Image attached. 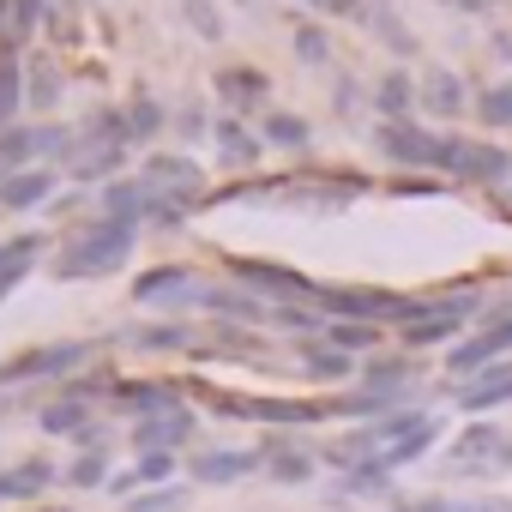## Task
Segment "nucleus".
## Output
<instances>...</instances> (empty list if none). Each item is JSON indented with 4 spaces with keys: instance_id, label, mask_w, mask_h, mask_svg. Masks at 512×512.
I'll use <instances>...</instances> for the list:
<instances>
[{
    "instance_id": "nucleus-1",
    "label": "nucleus",
    "mask_w": 512,
    "mask_h": 512,
    "mask_svg": "<svg viewBox=\"0 0 512 512\" xmlns=\"http://www.w3.org/2000/svg\"><path fill=\"white\" fill-rule=\"evenodd\" d=\"M133 235H139V223H127V217H103L97 229H85V235L61 253L55 272H61V278H97V272H115V266H127Z\"/></svg>"
},
{
    "instance_id": "nucleus-2",
    "label": "nucleus",
    "mask_w": 512,
    "mask_h": 512,
    "mask_svg": "<svg viewBox=\"0 0 512 512\" xmlns=\"http://www.w3.org/2000/svg\"><path fill=\"white\" fill-rule=\"evenodd\" d=\"M440 169L458 175V181H506L512 175V157L500 145H476V139H446L440 145Z\"/></svg>"
},
{
    "instance_id": "nucleus-3",
    "label": "nucleus",
    "mask_w": 512,
    "mask_h": 512,
    "mask_svg": "<svg viewBox=\"0 0 512 512\" xmlns=\"http://www.w3.org/2000/svg\"><path fill=\"white\" fill-rule=\"evenodd\" d=\"M440 133L416 127V121H380V151L404 169H440Z\"/></svg>"
},
{
    "instance_id": "nucleus-4",
    "label": "nucleus",
    "mask_w": 512,
    "mask_h": 512,
    "mask_svg": "<svg viewBox=\"0 0 512 512\" xmlns=\"http://www.w3.org/2000/svg\"><path fill=\"white\" fill-rule=\"evenodd\" d=\"M506 464H512V434L494 428V422L464 428V440L452 446V470H464V476H476V470H506Z\"/></svg>"
},
{
    "instance_id": "nucleus-5",
    "label": "nucleus",
    "mask_w": 512,
    "mask_h": 512,
    "mask_svg": "<svg viewBox=\"0 0 512 512\" xmlns=\"http://www.w3.org/2000/svg\"><path fill=\"white\" fill-rule=\"evenodd\" d=\"M67 127H7L0 133V181L25 175V163H37L43 151H61Z\"/></svg>"
},
{
    "instance_id": "nucleus-6",
    "label": "nucleus",
    "mask_w": 512,
    "mask_h": 512,
    "mask_svg": "<svg viewBox=\"0 0 512 512\" xmlns=\"http://www.w3.org/2000/svg\"><path fill=\"white\" fill-rule=\"evenodd\" d=\"M229 272H235L241 284H253V290L278 296V302H302V296H320V284H308L302 272H290V266H272V260H229Z\"/></svg>"
},
{
    "instance_id": "nucleus-7",
    "label": "nucleus",
    "mask_w": 512,
    "mask_h": 512,
    "mask_svg": "<svg viewBox=\"0 0 512 512\" xmlns=\"http://www.w3.org/2000/svg\"><path fill=\"white\" fill-rule=\"evenodd\" d=\"M500 356H512V320H482V332H476L470 344H458V350L446 356V368L470 374V368H482V362H500Z\"/></svg>"
},
{
    "instance_id": "nucleus-8",
    "label": "nucleus",
    "mask_w": 512,
    "mask_h": 512,
    "mask_svg": "<svg viewBox=\"0 0 512 512\" xmlns=\"http://www.w3.org/2000/svg\"><path fill=\"white\" fill-rule=\"evenodd\" d=\"M217 410L253 416V422H320L326 416L320 404H302V398H217Z\"/></svg>"
},
{
    "instance_id": "nucleus-9",
    "label": "nucleus",
    "mask_w": 512,
    "mask_h": 512,
    "mask_svg": "<svg viewBox=\"0 0 512 512\" xmlns=\"http://www.w3.org/2000/svg\"><path fill=\"white\" fill-rule=\"evenodd\" d=\"M133 296H139V302H163V308H175V302H199L187 266H157V272H145V278L133 284Z\"/></svg>"
},
{
    "instance_id": "nucleus-10",
    "label": "nucleus",
    "mask_w": 512,
    "mask_h": 512,
    "mask_svg": "<svg viewBox=\"0 0 512 512\" xmlns=\"http://www.w3.org/2000/svg\"><path fill=\"white\" fill-rule=\"evenodd\" d=\"M121 163H127V145H121V139H79L73 157H67V169H73L79 181H91V175H115Z\"/></svg>"
},
{
    "instance_id": "nucleus-11",
    "label": "nucleus",
    "mask_w": 512,
    "mask_h": 512,
    "mask_svg": "<svg viewBox=\"0 0 512 512\" xmlns=\"http://www.w3.org/2000/svg\"><path fill=\"white\" fill-rule=\"evenodd\" d=\"M199 181H205V175H199L193 157H169V151H157V157L145 163V187H151V193H157V187H181L187 199H199Z\"/></svg>"
},
{
    "instance_id": "nucleus-12",
    "label": "nucleus",
    "mask_w": 512,
    "mask_h": 512,
    "mask_svg": "<svg viewBox=\"0 0 512 512\" xmlns=\"http://www.w3.org/2000/svg\"><path fill=\"white\" fill-rule=\"evenodd\" d=\"M187 434H193V416H187V410L175 404V410H157V416H145L133 440H139L145 452H169V446H181Z\"/></svg>"
},
{
    "instance_id": "nucleus-13",
    "label": "nucleus",
    "mask_w": 512,
    "mask_h": 512,
    "mask_svg": "<svg viewBox=\"0 0 512 512\" xmlns=\"http://www.w3.org/2000/svg\"><path fill=\"white\" fill-rule=\"evenodd\" d=\"M55 193V175L49 169H25V175H13V181H0V205L7 211H31V205H43Z\"/></svg>"
},
{
    "instance_id": "nucleus-14",
    "label": "nucleus",
    "mask_w": 512,
    "mask_h": 512,
    "mask_svg": "<svg viewBox=\"0 0 512 512\" xmlns=\"http://www.w3.org/2000/svg\"><path fill=\"white\" fill-rule=\"evenodd\" d=\"M55 482V464L49 458H25V464H13L7 476H0V500H31V494H43Z\"/></svg>"
},
{
    "instance_id": "nucleus-15",
    "label": "nucleus",
    "mask_w": 512,
    "mask_h": 512,
    "mask_svg": "<svg viewBox=\"0 0 512 512\" xmlns=\"http://www.w3.org/2000/svg\"><path fill=\"white\" fill-rule=\"evenodd\" d=\"M253 464H260L253 452H199L193 458V482H241Z\"/></svg>"
},
{
    "instance_id": "nucleus-16",
    "label": "nucleus",
    "mask_w": 512,
    "mask_h": 512,
    "mask_svg": "<svg viewBox=\"0 0 512 512\" xmlns=\"http://www.w3.org/2000/svg\"><path fill=\"white\" fill-rule=\"evenodd\" d=\"M145 211H151V187H145V181H109V187H103V217L139 223Z\"/></svg>"
},
{
    "instance_id": "nucleus-17",
    "label": "nucleus",
    "mask_w": 512,
    "mask_h": 512,
    "mask_svg": "<svg viewBox=\"0 0 512 512\" xmlns=\"http://www.w3.org/2000/svg\"><path fill=\"white\" fill-rule=\"evenodd\" d=\"M85 356H91V344H55V350H37V356L13 362L0 380H13V374H61V368H73V362H85Z\"/></svg>"
},
{
    "instance_id": "nucleus-18",
    "label": "nucleus",
    "mask_w": 512,
    "mask_h": 512,
    "mask_svg": "<svg viewBox=\"0 0 512 512\" xmlns=\"http://www.w3.org/2000/svg\"><path fill=\"white\" fill-rule=\"evenodd\" d=\"M494 404H512V368H488L476 386H464V410H470V416H482V410H494Z\"/></svg>"
},
{
    "instance_id": "nucleus-19",
    "label": "nucleus",
    "mask_w": 512,
    "mask_h": 512,
    "mask_svg": "<svg viewBox=\"0 0 512 512\" xmlns=\"http://www.w3.org/2000/svg\"><path fill=\"white\" fill-rule=\"evenodd\" d=\"M217 151H223L229 169H253V163H260V139H253L247 127H235V121H217Z\"/></svg>"
},
{
    "instance_id": "nucleus-20",
    "label": "nucleus",
    "mask_w": 512,
    "mask_h": 512,
    "mask_svg": "<svg viewBox=\"0 0 512 512\" xmlns=\"http://www.w3.org/2000/svg\"><path fill=\"white\" fill-rule=\"evenodd\" d=\"M25 103V73H19V55L13 49H0V127H7Z\"/></svg>"
},
{
    "instance_id": "nucleus-21",
    "label": "nucleus",
    "mask_w": 512,
    "mask_h": 512,
    "mask_svg": "<svg viewBox=\"0 0 512 512\" xmlns=\"http://www.w3.org/2000/svg\"><path fill=\"white\" fill-rule=\"evenodd\" d=\"M374 103H380V115H386V121H410V103H416V85H410V73H386Z\"/></svg>"
},
{
    "instance_id": "nucleus-22",
    "label": "nucleus",
    "mask_w": 512,
    "mask_h": 512,
    "mask_svg": "<svg viewBox=\"0 0 512 512\" xmlns=\"http://www.w3.org/2000/svg\"><path fill=\"white\" fill-rule=\"evenodd\" d=\"M422 103L434 109V115H458L464 109V85H458V73H428V85H422Z\"/></svg>"
},
{
    "instance_id": "nucleus-23",
    "label": "nucleus",
    "mask_w": 512,
    "mask_h": 512,
    "mask_svg": "<svg viewBox=\"0 0 512 512\" xmlns=\"http://www.w3.org/2000/svg\"><path fill=\"white\" fill-rule=\"evenodd\" d=\"M326 344H332V350H344V356H356V350H374V344H380V332H374L368 320H332V326H326Z\"/></svg>"
},
{
    "instance_id": "nucleus-24",
    "label": "nucleus",
    "mask_w": 512,
    "mask_h": 512,
    "mask_svg": "<svg viewBox=\"0 0 512 512\" xmlns=\"http://www.w3.org/2000/svg\"><path fill=\"white\" fill-rule=\"evenodd\" d=\"M217 91H223L229 103H253V97H266V73H253V67H229V73H217Z\"/></svg>"
},
{
    "instance_id": "nucleus-25",
    "label": "nucleus",
    "mask_w": 512,
    "mask_h": 512,
    "mask_svg": "<svg viewBox=\"0 0 512 512\" xmlns=\"http://www.w3.org/2000/svg\"><path fill=\"white\" fill-rule=\"evenodd\" d=\"M199 302H205L211 314H229V320H260V314H266L260 302L241 296V290H199Z\"/></svg>"
},
{
    "instance_id": "nucleus-26",
    "label": "nucleus",
    "mask_w": 512,
    "mask_h": 512,
    "mask_svg": "<svg viewBox=\"0 0 512 512\" xmlns=\"http://www.w3.org/2000/svg\"><path fill=\"white\" fill-rule=\"evenodd\" d=\"M43 428H49V434H73V440L85 434V440H91V428H85V404H79V398L49 404V410H43Z\"/></svg>"
},
{
    "instance_id": "nucleus-27",
    "label": "nucleus",
    "mask_w": 512,
    "mask_h": 512,
    "mask_svg": "<svg viewBox=\"0 0 512 512\" xmlns=\"http://www.w3.org/2000/svg\"><path fill=\"white\" fill-rule=\"evenodd\" d=\"M434 434H440V422H422V428H416L410 440H398V446H386V452H374V458H380L386 470H398V464H410V458H422V452L434 446Z\"/></svg>"
},
{
    "instance_id": "nucleus-28",
    "label": "nucleus",
    "mask_w": 512,
    "mask_h": 512,
    "mask_svg": "<svg viewBox=\"0 0 512 512\" xmlns=\"http://www.w3.org/2000/svg\"><path fill=\"white\" fill-rule=\"evenodd\" d=\"M121 404H133V410H175V392L163 386V380H139V386H121Z\"/></svg>"
},
{
    "instance_id": "nucleus-29",
    "label": "nucleus",
    "mask_w": 512,
    "mask_h": 512,
    "mask_svg": "<svg viewBox=\"0 0 512 512\" xmlns=\"http://www.w3.org/2000/svg\"><path fill=\"white\" fill-rule=\"evenodd\" d=\"M266 470H272L278 482H308V476H314V458H308V452L278 446V452H266Z\"/></svg>"
},
{
    "instance_id": "nucleus-30",
    "label": "nucleus",
    "mask_w": 512,
    "mask_h": 512,
    "mask_svg": "<svg viewBox=\"0 0 512 512\" xmlns=\"http://www.w3.org/2000/svg\"><path fill=\"white\" fill-rule=\"evenodd\" d=\"M476 115H482V127H512V79L506 85H488L482 103H476Z\"/></svg>"
},
{
    "instance_id": "nucleus-31",
    "label": "nucleus",
    "mask_w": 512,
    "mask_h": 512,
    "mask_svg": "<svg viewBox=\"0 0 512 512\" xmlns=\"http://www.w3.org/2000/svg\"><path fill=\"white\" fill-rule=\"evenodd\" d=\"M163 127V109L151 103V97H133V109H127V145H139V139H151Z\"/></svg>"
},
{
    "instance_id": "nucleus-32",
    "label": "nucleus",
    "mask_w": 512,
    "mask_h": 512,
    "mask_svg": "<svg viewBox=\"0 0 512 512\" xmlns=\"http://www.w3.org/2000/svg\"><path fill=\"white\" fill-rule=\"evenodd\" d=\"M302 356H308V374H320V380H350V356H344V350H320V344H308Z\"/></svg>"
},
{
    "instance_id": "nucleus-33",
    "label": "nucleus",
    "mask_w": 512,
    "mask_h": 512,
    "mask_svg": "<svg viewBox=\"0 0 512 512\" xmlns=\"http://www.w3.org/2000/svg\"><path fill=\"white\" fill-rule=\"evenodd\" d=\"M410 512H506V500H440V494H428V500H410Z\"/></svg>"
},
{
    "instance_id": "nucleus-34",
    "label": "nucleus",
    "mask_w": 512,
    "mask_h": 512,
    "mask_svg": "<svg viewBox=\"0 0 512 512\" xmlns=\"http://www.w3.org/2000/svg\"><path fill=\"white\" fill-rule=\"evenodd\" d=\"M266 139L272 145H308V121L302 115H272L266 121Z\"/></svg>"
},
{
    "instance_id": "nucleus-35",
    "label": "nucleus",
    "mask_w": 512,
    "mask_h": 512,
    "mask_svg": "<svg viewBox=\"0 0 512 512\" xmlns=\"http://www.w3.org/2000/svg\"><path fill=\"white\" fill-rule=\"evenodd\" d=\"M193 332L187 326H151V332H133V344H145V350H181Z\"/></svg>"
},
{
    "instance_id": "nucleus-36",
    "label": "nucleus",
    "mask_w": 512,
    "mask_h": 512,
    "mask_svg": "<svg viewBox=\"0 0 512 512\" xmlns=\"http://www.w3.org/2000/svg\"><path fill=\"white\" fill-rule=\"evenodd\" d=\"M296 55L320 67V61H326V31H314V25H302V31H296Z\"/></svg>"
},
{
    "instance_id": "nucleus-37",
    "label": "nucleus",
    "mask_w": 512,
    "mask_h": 512,
    "mask_svg": "<svg viewBox=\"0 0 512 512\" xmlns=\"http://www.w3.org/2000/svg\"><path fill=\"white\" fill-rule=\"evenodd\" d=\"M67 476H73L79 488H97V482H103V458H97V452H85V458H79V464H73Z\"/></svg>"
},
{
    "instance_id": "nucleus-38",
    "label": "nucleus",
    "mask_w": 512,
    "mask_h": 512,
    "mask_svg": "<svg viewBox=\"0 0 512 512\" xmlns=\"http://www.w3.org/2000/svg\"><path fill=\"white\" fill-rule=\"evenodd\" d=\"M175 470V458L169 452H145V464H139V482H163Z\"/></svg>"
},
{
    "instance_id": "nucleus-39",
    "label": "nucleus",
    "mask_w": 512,
    "mask_h": 512,
    "mask_svg": "<svg viewBox=\"0 0 512 512\" xmlns=\"http://www.w3.org/2000/svg\"><path fill=\"white\" fill-rule=\"evenodd\" d=\"M169 506H181V488H163V494H145V500H133V512H169Z\"/></svg>"
},
{
    "instance_id": "nucleus-40",
    "label": "nucleus",
    "mask_w": 512,
    "mask_h": 512,
    "mask_svg": "<svg viewBox=\"0 0 512 512\" xmlns=\"http://www.w3.org/2000/svg\"><path fill=\"white\" fill-rule=\"evenodd\" d=\"M187 19H193L205 37H217V19H211V7H205V0H187Z\"/></svg>"
},
{
    "instance_id": "nucleus-41",
    "label": "nucleus",
    "mask_w": 512,
    "mask_h": 512,
    "mask_svg": "<svg viewBox=\"0 0 512 512\" xmlns=\"http://www.w3.org/2000/svg\"><path fill=\"white\" fill-rule=\"evenodd\" d=\"M302 7H320V13H368L362 0H302Z\"/></svg>"
},
{
    "instance_id": "nucleus-42",
    "label": "nucleus",
    "mask_w": 512,
    "mask_h": 512,
    "mask_svg": "<svg viewBox=\"0 0 512 512\" xmlns=\"http://www.w3.org/2000/svg\"><path fill=\"white\" fill-rule=\"evenodd\" d=\"M55 85H61L55 67H37V103H55Z\"/></svg>"
},
{
    "instance_id": "nucleus-43",
    "label": "nucleus",
    "mask_w": 512,
    "mask_h": 512,
    "mask_svg": "<svg viewBox=\"0 0 512 512\" xmlns=\"http://www.w3.org/2000/svg\"><path fill=\"white\" fill-rule=\"evenodd\" d=\"M392 193H410V199H422V193H440V187H434V181H422V175H410V181H398Z\"/></svg>"
},
{
    "instance_id": "nucleus-44",
    "label": "nucleus",
    "mask_w": 512,
    "mask_h": 512,
    "mask_svg": "<svg viewBox=\"0 0 512 512\" xmlns=\"http://www.w3.org/2000/svg\"><path fill=\"white\" fill-rule=\"evenodd\" d=\"M278 320L296 326V332H314V314H302V308H278Z\"/></svg>"
},
{
    "instance_id": "nucleus-45",
    "label": "nucleus",
    "mask_w": 512,
    "mask_h": 512,
    "mask_svg": "<svg viewBox=\"0 0 512 512\" xmlns=\"http://www.w3.org/2000/svg\"><path fill=\"white\" fill-rule=\"evenodd\" d=\"M19 278H25V266H0V296H7V290H13Z\"/></svg>"
},
{
    "instance_id": "nucleus-46",
    "label": "nucleus",
    "mask_w": 512,
    "mask_h": 512,
    "mask_svg": "<svg viewBox=\"0 0 512 512\" xmlns=\"http://www.w3.org/2000/svg\"><path fill=\"white\" fill-rule=\"evenodd\" d=\"M494 55H500V61H512V31H500V37H494Z\"/></svg>"
},
{
    "instance_id": "nucleus-47",
    "label": "nucleus",
    "mask_w": 512,
    "mask_h": 512,
    "mask_svg": "<svg viewBox=\"0 0 512 512\" xmlns=\"http://www.w3.org/2000/svg\"><path fill=\"white\" fill-rule=\"evenodd\" d=\"M7 13H13V0H0V31H7ZM7 49H13V31H7Z\"/></svg>"
},
{
    "instance_id": "nucleus-48",
    "label": "nucleus",
    "mask_w": 512,
    "mask_h": 512,
    "mask_svg": "<svg viewBox=\"0 0 512 512\" xmlns=\"http://www.w3.org/2000/svg\"><path fill=\"white\" fill-rule=\"evenodd\" d=\"M452 7H464V13H488V0H452Z\"/></svg>"
},
{
    "instance_id": "nucleus-49",
    "label": "nucleus",
    "mask_w": 512,
    "mask_h": 512,
    "mask_svg": "<svg viewBox=\"0 0 512 512\" xmlns=\"http://www.w3.org/2000/svg\"><path fill=\"white\" fill-rule=\"evenodd\" d=\"M43 512H61V506H43Z\"/></svg>"
}]
</instances>
